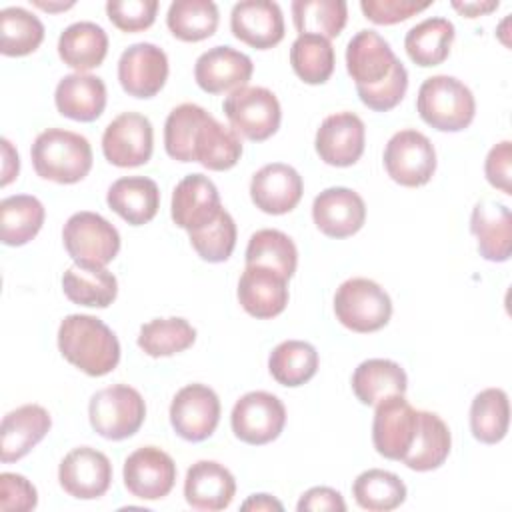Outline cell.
I'll list each match as a JSON object with an SVG mask.
<instances>
[{
  "label": "cell",
  "mask_w": 512,
  "mask_h": 512,
  "mask_svg": "<svg viewBox=\"0 0 512 512\" xmlns=\"http://www.w3.org/2000/svg\"><path fill=\"white\" fill-rule=\"evenodd\" d=\"M454 36V24L448 18H426L406 32L404 48L416 66L430 68L448 58Z\"/></svg>",
  "instance_id": "cell-33"
},
{
  "label": "cell",
  "mask_w": 512,
  "mask_h": 512,
  "mask_svg": "<svg viewBox=\"0 0 512 512\" xmlns=\"http://www.w3.org/2000/svg\"><path fill=\"white\" fill-rule=\"evenodd\" d=\"M486 180L500 192L512 194V142L502 140L490 148L484 162Z\"/></svg>",
  "instance_id": "cell-51"
},
{
  "label": "cell",
  "mask_w": 512,
  "mask_h": 512,
  "mask_svg": "<svg viewBox=\"0 0 512 512\" xmlns=\"http://www.w3.org/2000/svg\"><path fill=\"white\" fill-rule=\"evenodd\" d=\"M408 88V72L404 64L398 60L392 72L374 86H356V92L364 106L374 112H388L398 106Z\"/></svg>",
  "instance_id": "cell-47"
},
{
  "label": "cell",
  "mask_w": 512,
  "mask_h": 512,
  "mask_svg": "<svg viewBox=\"0 0 512 512\" xmlns=\"http://www.w3.org/2000/svg\"><path fill=\"white\" fill-rule=\"evenodd\" d=\"M190 244L196 254L206 262H224L232 256L236 246V224L228 210L222 212L206 226L188 232Z\"/></svg>",
  "instance_id": "cell-45"
},
{
  "label": "cell",
  "mask_w": 512,
  "mask_h": 512,
  "mask_svg": "<svg viewBox=\"0 0 512 512\" xmlns=\"http://www.w3.org/2000/svg\"><path fill=\"white\" fill-rule=\"evenodd\" d=\"M298 264V250L294 240L274 228L258 230L250 236L246 246V266H266L292 278Z\"/></svg>",
  "instance_id": "cell-39"
},
{
  "label": "cell",
  "mask_w": 512,
  "mask_h": 512,
  "mask_svg": "<svg viewBox=\"0 0 512 512\" xmlns=\"http://www.w3.org/2000/svg\"><path fill=\"white\" fill-rule=\"evenodd\" d=\"M232 432L238 440L262 446L276 440L286 424L282 400L270 392L254 390L236 400L230 414Z\"/></svg>",
  "instance_id": "cell-9"
},
{
  "label": "cell",
  "mask_w": 512,
  "mask_h": 512,
  "mask_svg": "<svg viewBox=\"0 0 512 512\" xmlns=\"http://www.w3.org/2000/svg\"><path fill=\"white\" fill-rule=\"evenodd\" d=\"M334 314L348 330L368 334L388 324L392 300L378 282L370 278H348L334 294Z\"/></svg>",
  "instance_id": "cell-4"
},
{
  "label": "cell",
  "mask_w": 512,
  "mask_h": 512,
  "mask_svg": "<svg viewBox=\"0 0 512 512\" xmlns=\"http://www.w3.org/2000/svg\"><path fill=\"white\" fill-rule=\"evenodd\" d=\"M20 170V158L8 138H2V186H8Z\"/></svg>",
  "instance_id": "cell-53"
},
{
  "label": "cell",
  "mask_w": 512,
  "mask_h": 512,
  "mask_svg": "<svg viewBox=\"0 0 512 512\" xmlns=\"http://www.w3.org/2000/svg\"><path fill=\"white\" fill-rule=\"evenodd\" d=\"M432 2H414V0H362L360 10L374 24H398L418 12L426 10Z\"/></svg>",
  "instance_id": "cell-49"
},
{
  "label": "cell",
  "mask_w": 512,
  "mask_h": 512,
  "mask_svg": "<svg viewBox=\"0 0 512 512\" xmlns=\"http://www.w3.org/2000/svg\"><path fill=\"white\" fill-rule=\"evenodd\" d=\"M106 202L110 210L130 226H142L156 216L160 208V190L152 178L124 176L108 188Z\"/></svg>",
  "instance_id": "cell-29"
},
{
  "label": "cell",
  "mask_w": 512,
  "mask_h": 512,
  "mask_svg": "<svg viewBox=\"0 0 512 512\" xmlns=\"http://www.w3.org/2000/svg\"><path fill=\"white\" fill-rule=\"evenodd\" d=\"M220 422L218 394L206 384H186L176 392L170 404V424L174 432L188 442L210 438Z\"/></svg>",
  "instance_id": "cell-10"
},
{
  "label": "cell",
  "mask_w": 512,
  "mask_h": 512,
  "mask_svg": "<svg viewBox=\"0 0 512 512\" xmlns=\"http://www.w3.org/2000/svg\"><path fill=\"white\" fill-rule=\"evenodd\" d=\"M196 340V330L188 320L172 318H154L142 324L138 334V346L144 354L152 358L174 356L188 350Z\"/></svg>",
  "instance_id": "cell-42"
},
{
  "label": "cell",
  "mask_w": 512,
  "mask_h": 512,
  "mask_svg": "<svg viewBox=\"0 0 512 512\" xmlns=\"http://www.w3.org/2000/svg\"><path fill=\"white\" fill-rule=\"evenodd\" d=\"M154 130L150 120L138 112H122L102 134L104 158L118 168H136L150 160Z\"/></svg>",
  "instance_id": "cell-11"
},
{
  "label": "cell",
  "mask_w": 512,
  "mask_h": 512,
  "mask_svg": "<svg viewBox=\"0 0 512 512\" xmlns=\"http://www.w3.org/2000/svg\"><path fill=\"white\" fill-rule=\"evenodd\" d=\"M292 22L298 34H318L336 38L348 20V4L344 0H294Z\"/></svg>",
  "instance_id": "cell-43"
},
{
  "label": "cell",
  "mask_w": 512,
  "mask_h": 512,
  "mask_svg": "<svg viewBox=\"0 0 512 512\" xmlns=\"http://www.w3.org/2000/svg\"><path fill=\"white\" fill-rule=\"evenodd\" d=\"M30 158L40 178L56 184H76L92 168V146L82 134L48 128L36 136Z\"/></svg>",
  "instance_id": "cell-2"
},
{
  "label": "cell",
  "mask_w": 512,
  "mask_h": 512,
  "mask_svg": "<svg viewBox=\"0 0 512 512\" xmlns=\"http://www.w3.org/2000/svg\"><path fill=\"white\" fill-rule=\"evenodd\" d=\"M62 240L74 264L90 268H106L120 250V234L114 224L96 212L72 214L64 228Z\"/></svg>",
  "instance_id": "cell-6"
},
{
  "label": "cell",
  "mask_w": 512,
  "mask_h": 512,
  "mask_svg": "<svg viewBox=\"0 0 512 512\" xmlns=\"http://www.w3.org/2000/svg\"><path fill=\"white\" fill-rule=\"evenodd\" d=\"M58 482L68 496L94 500L108 492L112 484V464L104 452L92 446H78L62 458Z\"/></svg>",
  "instance_id": "cell-13"
},
{
  "label": "cell",
  "mask_w": 512,
  "mask_h": 512,
  "mask_svg": "<svg viewBox=\"0 0 512 512\" xmlns=\"http://www.w3.org/2000/svg\"><path fill=\"white\" fill-rule=\"evenodd\" d=\"M418 410L410 406L404 394L386 396L376 404L372 420V444L388 460H402L416 436Z\"/></svg>",
  "instance_id": "cell-12"
},
{
  "label": "cell",
  "mask_w": 512,
  "mask_h": 512,
  "mask_svg": "<svg viewBox=\"0 0 512 512\" xmlns=\"http://www.w3.org/2000/svg\"><path fill=\"white\" fill-rule=\"evenodd\" d=\"M90 426L106 440L134 436L146 418L142 394L128 384H114L98 390L88 404Z\"/></svg>",
  "instance_id": "cell-5"
},
{
  "label": "cell",
  "mask_w": 512,
  "mask_h": 512,
  "mask_svg": "<svg viewBox=\"0 0 512 512\" xmlns=\"http://www.w3.org/2000/svg\"><path fill=\"white\" fill-rule=\"evenodd\" d=\"M250 56L232 46H214L202 52L194 64V80L208 94L234 92L252 78Z\"/></svg>",
  "instance_id": "cell-19"
},
{
  "label": "cell",
  "mask_w": 512,
  "mask_h": 512,
  "mask_svg": "<svg viewBox=\"0 0 512 512\" xmlns=\"http://www.w3.org/2000/svg\"><path fill=\"white\" fill-rule=\"evenodd\" d=\"M298 512H308V510H338L344 512L346 510V502L342 498V494L330 486H314L310 490H306L298 504H296Z\"/></svg>",
  "instance_id": "cell-52"
},
{
  "label": "cell",
  "mask_w": 512,
  "mask_h": 512,
  "mask_svg": "<svg viewBox=\"0 0 512 512\" xmlns=\"http://www.w3.org/2000/svg\"><path fill=\"white\" fill-rule=\"evenodd\" d=\"M38 504V492L32 486V482L14 472H2L0 474V508L10 512H28L34 510Z\"/></svg>",
  "instance_id": "cell-50"
},
{
  "label": "cell",
  "mask_w": 512,
  "mask_h": 512,
  "mask_svg": "<svg viewBox=\"0 0 512 512\" xmlns=\"http://www.w3.org/2000/svg\"><path fill=\"white\" fill-rule=\"evenodd\" d=\"M290 64L302 82L324 84L334 72V48L324 36L298 34L290 46Z\"/></svg>",
  "instance_id": "cell-41"
},
{
  "label": "cell",
  "mask_w": 512,
  "mask_h": 512,
  "mask_svg": "<svg viewBox=\"0 0 512 512\" xmlns=\"http://www.w3.org/2000/svg\"><path fill=\"white\" fill-rule=\"evenodd\" d=\"M398 62L390 44L376 30L356 32L346 46V70L356 86L382 82Z\"/></svg>",
  "instance_id": "cell-25"
},
{
  "label": "cell",
  "mask_w": 512,
  "mask_h": 512,
  "mask_svg": "<svg viewBox=\"0 0 512 512\" xmlns=\"http://www.w3.org/2000/svg\"><path fill=\"white\" fill-rule=\"evenodd\" d=\"M408 378L404 368L388 358H368L352 374V392L366 406H376L392 394H404Z\"/></svg>",
  "instance_id": "cell-32"
},
{
  "label": "cell",
  "mask_w": 512,
  "mask_h": 512,
  "mask_svg": "<svg viewBox=\"0 0 512 512\" xmlns=\"http://www.w3.org/2000/svg\"><path fill=\"white\" fill-rule=\"evenodd\" d=\"M108 54V36L96 22H74L58 38L60 60L76 72L98 68Z\"/></svg>",
  "instance_id": "cell-30"
},
{
  "label": "cell",
  "mask_w": 512,
  "mask_h": 512,
  "mask_svg": "<svg viewBox=\"0 0 512 512\" xmlns=\"http://www.w3.org/2000/svg\"><path fill=\"white\" fill-rule=\"evenodd\" d=\"M52 418L40 404H24L8 412L0 426V460L4 464L24 458L48 432Z\"/></svg>",
  "instance_id": "cell-23"
},
{
  "label": "cell",
  "mask_w": 512,
  "mask_h": 512,
  "mask_svg": "<svg viewBox=\"0 0 512 512\" xmlns=\"http://www.w3.org/2000/svg\"><path fill=\"white\" fill-rule=\"evenodd\" d=\"M190 156L208 170H230L242 156V140L232 126H224L208 112L194 132Z\"/></svg>",
  "instance_id": "cell-26"
},
{
  "label": "cell",
  "mask_w": 512,
  "mask_h": 512,
  "mask_svg": "<svg viewBox=\"0 0 512 512\" xmlns=\"http://www.w3.org/2000/svg\"><path fill=\"white\" fill-rule=\"evenodd\" d=\"M230 30L240 42L268 50L284 38V16L272 0H242L230 12Z\"/></svg>",
  "instance_id": "cell-20"
},
{
  "label": "cell",
  "mask_w": 512,
  "mask_h": 512,
  "mask_svg": "<svg viewBox=\"0 0 512 512\" xmlns=\"http://www.w3.org/2000/svg\"><path fill=\"white\" fill-rule=\"evenodd\" d=\"M208 112L192 102H184L168 114L164 122V148L166 154L178 162H192L190 148H192V138L194 132L200 124V120Z\"/></svg>",
  "instance_id": "cell-46"
},
{
  "label": "cell",
  "mask_w": 512,
  "mask_h": 512,
  "mask_svg": "<svg viewBox=\"0 0 512 512\" xmlns=\"http://www.w3.org/2000/svg\"><path fill=\"white\" fill-rule=\"evenodd\" d=\"M44 40V24L26 8L8 6L0 12V52L4 56L32 54Z\"/></svg>",
  "instance_id": "cell-44"
},
{
  "label": "cell",
  "mask_w": 512,
  "mask_h": 512,
  "mask_svg": "<svg viewBox=\"0 0 512 512\" xmlns=\"http://www.w3.org/2000/svg\"><path fill=\"white\" fill-rule=\"evenodd\" d=\"M62 290L74 304L88 308H106L116 300L118 280L106 268L72 264L62 274Z\"/></svg>",
  "instance_id": "cell-34"
},
{
  "label": "cell",
  "mask_w": 512,
  "mask_h": 512,
  "mask_svg": "<svg viewBox=\"0 0 512 512\" xmlns=\"http://www.w3.org/2000/svg\"><path fill=\"white\" fill-rule=\"evenodd\" d=\"M168 78V56L152 42L128 46L118 60V80L122 90L134 98L156 96Z\"/></svg>",
  "instance_id": "cell-15"
},
{
  "label": "cell",
  "mask_w": 512,
  "mask_h": 512,
  "mask_svg": "<svg viewBox=\"0 0 512 512\" xmlns=\"http://www.w3.org/2000/svg\"><path fill=\"white\" fill-rule=\"evenodd\" d=\"M124 486L140 500H160L170 494L176 482L172 456L158 446L136 448L124 460Z\"/></svg>",
  "instance_id": "cell-14"
},
{
  "label": "cell",
  "mask_w": 512,
  "mask_h": 512,
  "mask_svg": "<svg viewBox=\"0 0 512 512\" xmlns=\"http://www.w3.org/2000/svg\"><path fill=\"white\" fill-rule=\"evenodd\" d=\"M230 126L252 142H264L280 128L282 108L276 94L264 86H242L222 104Z\"/></svg>",
  "instance_id": "cell-7"
},
{
  "label": "cell",
  "mask_w": 512,
  "mask_h": 512,
  "mask_svg": "<svg viewBox=\"0 0 512 512\" xmlns=\"http://www.w3.org/2000/svg\"><path fill=\"white\" fill-rule=\"evenodd\" d=\"M452 446V436L446 422L428 410H418V426L414 442L402 462L416 472H428L440 468Z\"/></svg>",
  "instance_id": "cell-31"
},
{
  "label": "cell",
  "mask_w": 512,
  "mask_h": 512,
  "mask_svg": "<svg viewBox=\"0 0 512 512\" xmlns=\"http://www.w3.org/2000/svg\"><path fill=\"white\" fill-rule=\"evenodd\" d=\"M318 362V352L310 342L284 340L270 352L268 370L278 384L296 388L316 374Z\"/></svg>",
  "instance_id": "cell-36"
},
{
  "label": "cell",
  "mask_w": 512,
  "mask_h": 512,
  "mask_svg": "<svg viewBox=\"0 0 512 512\" xmlns=\"http://www.w3.org/2000/svg\"><path fill=\"white\" fill-rule=\"evenodd\" d=\"M158 0H108L106 14L122 32H142L156 20Z\"/></svg>",
  "instance_id": "cell-48"
},
{
  "label": "cell",
  "mask_w": 512,
  "mask_h": 512,
  "mask_svg": "<svg viewBox=\"0 0 512 512\" xmlns=\"http://www.w3.org/2000/svg\"><path fill=\"white\" fill-rule=\"evenodd\" d=\"M316 228L328 238H348L366 222V204L362 196L346 186L322 190L312 202Z\"/></svg>",
  "instance_id": "cell-17"
},
{
  "label": "cell",
  "mask_w": 512,
  "mask_h": 512,
  "mask_svg": "<svg viewBox=\"0 0 512 512\" xmlns=\"http://www.w3.org/2000/svg\"><path fill=\"white\" fill-rule=\"evenodd\" d=\"M220 212V194L208 176L196 172L176 184L170 204V216L176 226L192 232L210 224Z\"/></svg>",
  "instance_id": "cell-18"
},
{
  "label": "cell",
  "mask_w": 512,
  "mask_h": 512,
  "mask_svg": "<svg viewBox=\"0 0 512 512\" xmlns=\"http://www.w3.org/2000/svg\"><path fill=\"white\" fill-rule=\"evenodd\" d=\"M60 354L88 376L110 374L120 362L116 334L96 316L70 314L58 328Z\"/></svg>",
  "instance_id": "cell-1"
},
{
  "label": "cell",
  "mask_w": 512,
  "mask_h": 512,
  "mask_svg": "<svg viewBox=\"0 0 512 512\" xmlns=\"http://www.w3.org/2000/svg\"><path fill=\"white\" fill-rule=\"evenodd\" d=\"M236 294L250 316L268 320L282 314L288 304V278L266 266H246Z\"/></svg>",
  "instance_id": "cell-22"
},
{
  "label": "cell",
  "mask_w": 512,
  "mask_h": 512,
  "mask_svg": "<svg viewBox=\"0 0 512 512\" xmlns=\"http://www.w3.org/2000/svg\"><path fill=\"white\" fill-rule=\"evenodd\" d=\"M44 218L46 210L36 196H8L0 202V240L6 246H24L40 232Z\"/></svg>",
  "instance_id": "cell-35"
},
{
  "label": "cell",
  "mask_w": 512,
  "mask_h": 512,
  "mask_svg": "<svg viewBox=\"0 0 512 512\" xmlns=\"http://www.w3.org/2000/svg\"><path fill=\"white\" fill-rule=\"evenodd\" d=\"M242 510H254V512H262V510H278L282 512L284 506L280 500H276L270 494H252L248 500L242 502Z\"/></svg>",
  "instance_id": "cell-54"
},
{
  "label": "cell",
  "mask_w": 512,
  "mask_h": 512,
  "mask_svg": "<svg viewBox=\"0 0 512 512\" xmlns=\"http://www.w3.org/2000/svg\"><path fill=\"white\" fill-rule=\"evenodd\" d=\"M304 182L296 168L284 162L262 166L250 180V198L254 206L266 214H286L294 210L302 198Z\"/></svg>",
  "instance_id": "cell-21"
},
{
  "label": "cell",
  "mask_w": 512,
  "mask_h": 512,
  "mask_svg": "<svg viewBox=\"0 0 512 512\" xmlns=\"http://www.w3.org/2000/svg\"><path fill=\"white\" fill-rule=\"evenodd\" d=\"M352 496L356 504L368 512H390L404 504L406 484L394 472L370 468L356 476Z\"/></svg>",
  "instance_id": "cell-38"
},
{
  "label": "cell",
  "mask_w": 512,
  "mask_h": 512,
  "mask_svg": "<svg viewBox=\"0 0 512 512\" xmlns=\"http://www.w3.org/2000/svg\"><path fill=\"white\" fill-rule=\"evenodd\" d=\"M56 108L62 116L78 122H92L106 108V84L88 72L64 76L54 92Z\"/></svg>",
  "instance_id": "cell-28"
},
{
  "label": "cell",
  "mask_w": 512,
  "mask_h": 512,
  "mask_svg": "<svg viewBox=\"0 0 512 512\" xmlns=\"http://www.w3.org/2000/svg\"><path fill=\"white\" fill-rule=\"evenodd\" d=\"M498 6H500L498 2H452V8L466 18H478L482 14L496 10Z\"/></svg>",
  "instance_id": "cell-55"
},
{
  "label": "cell",
  "mask_w": 512,
  "mask_h": 512,
  "mask_svg": "<svg viewBox=\"0 0 512 512\" xmlns=\"http://www.w3.org/2000/svg\"><path fill=\"white\" fill-rule=\"evenodd\" d=\"M236 494L232 472L214 460L194 462L184 480V498L196 510L218 512L230 506Z\"/></svg>",
  "instance_id": "cell-24"
},
{
  "label": "cell",
  "mask_w": 512,
  "mask_h": 512,
  "mask_svg": "<svg viewBox=\"0 0 512 512\" xmlns=\"http://www.w3.org/2000/svg\"><path fill=\"white\" fill-rule=\"evenodd\" d=\"M34 6H38V8H42V10H48V12H58V10H68V8H72L74 6V2H58V4H54V2H40V0H34L32 2Z\"/></svg>",
  "instance_id": "cell-56"
},
{
  "label": "cell",
  "mask_w": 512,
  "mask_h": 512,
  "mask_svg": "<svg viewBox=\"0 0 512 512\" xmlns=\"http://www.w3.org/2000/svg\"><path fill=\"white\" fill-rule=\"evenodd\" d=\"M384 168L388 176L406 188L430 182L436 170V150L430 138L414 128L396 132L384 148Z\"/></svg>",
  "instance_id": "cell-8"
},
{
  "label": "cell",
  "mask_w": 512,
  "mask_h": 512,
  "mask_svg": "<svg viewBox=\"0 0 512 512\" xmlns=\"http://www.w3.org/2000/svg\"><path fill=\"white\" fill-rule=\"evenodd\" d=\"M470 232L476 236L478 252L488 262H506L512 250V218L506 204L482 200L472 208Z\"/></svg>",
  "instance_id": "cell-27"
},
{
  "label": "cell",
  "mask_w": 512,
  "mask_h": 512,
  "mask_svg": "<svg viewBox=\"0 0 512 512\" xmlns=\"http://www.w3.org/2000/svg\"><path fill=\"white\" fill-rule=\"evenodd\" d=\"M366 142V128L358 114L336 112L322 120L316 132V152L322 162L338 168L352 166L360 160Z\"/></svg>",
  "instance_id": "cell-16"
},
{
  "label": "cell",
  "mask_w": 512,
  "mask_h": 512,
  "mask_svg": "<svg viewBox=\"0 0 512 512\" xmlns=\"http://www.w3.org/2000/svg\"><path fill=\"white\" fill-rule=\"evenodd\" d=\"M416 110L428 126L440 132H460L472 124L476 100L464 82L448 74H438L420 84Z\"/></svg>",
  "instance_id": "cell-3"
},
{
  "label": "cell",
  "mask_w": 512,
  "mask_h": 512,
  "mask_svg": "<svg viewBox=\"0 0 512 512\" xmlns=\"http://www.w3.org/2000/svg\"><path fill=\"white\" fill-rule=\"evenodd\" d=\"M218 6L212 0H176L166 14L168 30L182 42H200L218 28Z\"/></svg>",
  "instance_id": "cell-40"
},
{
  "label": "cell",
  "mask_w": 512,
  "mask_h": 512,
  "mask_svg": "<svg viewBox=\"0 0 512 512\" xmlns=\"http://www.w3.org/2000/svg\"><path fill=\"white\" fill-rule=\"evenodd\" d=\"M510 424L508 394L502 388H486L478 392L470 404V430L482 444H498L504 440Z\"/></svg>",
  "instance_id": "cell-37"
}]
</instances>
